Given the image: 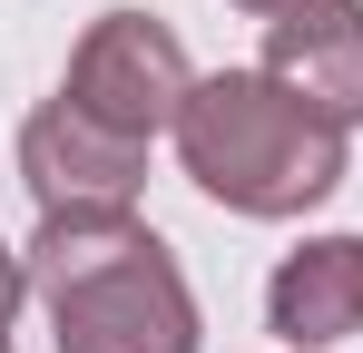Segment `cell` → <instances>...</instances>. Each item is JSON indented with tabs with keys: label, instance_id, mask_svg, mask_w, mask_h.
<instances>
[{
	"label": "cell",
	"instance_id": "1",
	"mask_svg": "<svg viewBox=\"0 0 363 353\" xmlns=\"http://www.w3.org/2000/svg\"><path fill=\"white\" fill-rule=\"evenodd\" d=\"M20 265L60 324V353H196V294L128 206L50 216Z\"/></svg>",
	"mask_w": 363,
	"mask_h": 353
},
{
	"label": "cell",
	"instance_id": "2",
	"mask_svg": "<svg viewBox=\"0 0 363 353\" xmlns=\"http://www.w3.org/2000/svg\"><path fill=\"white\" fill-rule=\"evenodd\" d=\"M177 157L186 176L236 206V216H304L314 196L344 186V128L304 108L295 89H275L265 69H226L196 79L177 108Z\"/></svg>",
	"mask_w": 363,
	"mask_h": 353
},
{
	"label": "cell",
	"instance_id": "3",
	"mask_svg": "<svg viewBox=\"0 0 363 353\" xmlns=\"http://www.w3.org/2000/svg\"><path fill=\"white\" fill-rule=\"evenodd\" d=\"M186 89H196V69H186L177 30L167 20H147V10H108L89 40H79V59H69V108L99 118V128H118V138H157V128H177Z\"/></svg>",
	"mask_w": 363,
	"mask_h": 353
},
{
	"label": "cell",
	"instance_id": "4",
	"mask_svg": "<svg viewBox=\"0 0 363 353\" xmlns=\"http://www.w3.org/2000/svg\"><path fill=\"white\" fill-rule=\"evenodd\" d=\"M20 167H30V186H40L50 216H79V206L99 216V206H128L138 196L147 147L118 138V128H99V118H79L69 99H50V108L20 128Z\"/></svg>",
	"mask_w": 363,
	"mask_h": 353
},
{
	"label": "cell",
	"instance_id": "5",
	"mask_svg": "<svg viewBox=\"0 0 363 353\" xmlns=\"http://www.w3.org/2000/svg\"><path fill=\"white\" fill-rule=\"evenodd\" d=\"M265 79L295 89L324 128H363V10L295 0L285 20H265Z\"/></svg>",
	"mask_w": 363,
	"mask_h": 353
},
{
	"label": "cell",
	"instance_id": "6",
	"mask_svg": "<svg viewBox=\"0 0 363 353\" xmlns=\"http://www.w3.org/2000/svg\"><path fill=\"white\" fill-rule=\"evenodd\" d=\"M265 324L295 353H324L334 334H363V235H314L275 265L265 285Z\"/></svg>",
	"mask_w": 363,
	"mask_h": 353
},
{
	"label": "cell",
	"instance_id": "7",
	"mask_svg": "<svg viewBox=\"0 0 363 353\" xmlns=\"http://www.w3.org/2000/svg\"><path fill=\"white\" fill-rule=\"evenodd\" d=\"M20 294H30V265L0 245V353H10V314H20Z\"/></svg>",
	"mask_w": 363,
	"mask_h": 353
},
{
	"label": "cell",
	"instance_id": "8",
	"mask_svg": "<svg viewBox=\"0 0 363 353\" xmlns=\"http://www.w3.org/2000/svg\"><path fill=\"white\" fill-rule=\"evenodd\" d=\"M236 10H265V20H285V10H295V0H236Z\"/></svg>",
	"mask_w": 363,
	"mask_h": 353
}]
</instances>
